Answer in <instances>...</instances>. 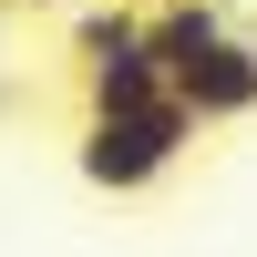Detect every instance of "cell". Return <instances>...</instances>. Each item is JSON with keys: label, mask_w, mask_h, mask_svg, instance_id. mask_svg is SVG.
<instances>
[{"label": "cell", "mask_w": 257, "mask_h": 257, "mask_svg": "<svg viewBox=\"0 0 257 257\" xmlns=\"http://www.w3.org/2000/svg\"><path fill=\"white\" fill-rule=\"evenodd\" d=\"M155 93H165V62L144 52V31L82 62V113H134V103H155Z\"/></svg>", "instance_id": "obj_3"}, {"label": "cell", "mask_w": 257, "mask_h": 257, "mask_svg": "<svg viewBox=\"0 0 257 257\" xmlns=\"http://www.w3.org/2000/svg\"><path fill=\"white\" fill-rule=\"evenodd\" d=\"M134 11H155V0H134Z\"/></svg>", "instance_id": "obj_8"}, {"label": "cell", "mask_w": 257, "mask_h": 257, "mask_svg": "<svg viewBox=\"0 0 257 257\" xmlns=\"http://www.w3.org/2000/svg\"><path fill=\"white\" fill-rule=\"evenodd\" d=\"M0 93H11V72H0Z\"/></svg>", "instance_id": "obj_7"}, {"label": "cell", "mask_w": 257, "mask_h": 257, "mask_svg": "<svg viewBox=\"0 0 257 257\" xmlns=\"http://www.w3.org/2000/svg\"><path fill=\"white\" fill-rule=\"evenodd\" d=\"M134 31H144V11H134V0H113V11H82V31H72V52L93 62V52H113V41H134Z\"/></svg>", "instance_id": "obj_5"}, {"label": "cell", "mask_w": 257, "mask_h": 257, "mask_svg": "<svg viewBox=\"0 0 257 257\" xmlns=\"http://www.w3.org/2000/svg\"><path fill=\"white\" fill-rule=\"evenodd\" d=\"M11 11H62V0H11Z\"/></svg>", "instance_id": "obj_6"}, {"label": "cell", "mask_w": 257, "mask_h": 257, "mask_svg": "<svg viewBox=\"0 0 257 257\" xmlns=\"http://www.w3.org/2000/svg\"><path fill=\"white\" fill-rule=\"evenodd\" d=\"M216 31H237V21H226V0H155V11H144V52H155V62L206 52Z\"/></svg>", "instance_id": "obj_4"}, {"label": "cell", "mask_w": 257, "mask_h": 257, "mask_svg": "<svg viewBox=\"0 0 257 257\" xmlns=\"http://www.w3.org/2000/svg\"><path fill=\"white\" fill-rule=\"evenodd\" d=\"M165 93L196 113V134H206V123H247L257 113V31H216L206 52L165 62Z\"/></svg>", "instance_id": "obj_2"}, {"label": "cell", "mask_w": 257, "mask_h": 257, "mask_svg": "<svg viewBox=\"0 0 257 257\" xmlns=\"http://www.w3.org/2000/svg\"><path fill=\"white\" fill-rule=\"evenodd\" d=\"M185 144H196V113H185L175 93H155V103H134V113H82L72 175L93 185V196H144V185H165L185 165Z\"/></svg>", "instance_id": "obj_1"}]
</instances>
